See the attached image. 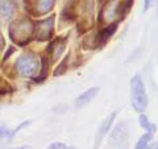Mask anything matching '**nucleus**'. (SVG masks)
<instances>
[{
  "label": "nucleus",
  "instance_id": "obj_1",
  "mask_svg": "<svg viewBox=\"0 0 158 149\" xmlns=\"http://www.w3.org/2000/svg\"><path fill=\"white\" fill-rule=\"evenodd\" d=\"M131 94H132V106L138 112H142L148 107V96L145 86L138 77H135L131 81Z\"/></svg>",
  "mask_w": 158,
  "mask_h": 149
},
{
  "label": "nucleus",
  "instance_id": "obj_2",
  "mask_svg": "<svg viewBox=\"0 0 158 149\" xmlns=\"http://www.w3.org/2000/svg\"><path fill=\"white\" fill-rule=\"evenodd\" d=\"M40 61L33 54H24L16 61V69L23 77H33L40 70Z\"/></svg>",
  "mask_w": 158,
  "mask_h": 149
},
{
  "label": "nucleus",
  "instance_id": "obj_3",
  "mask_svg": "<svg viewBox=\"0 0 158 149\" xmlns=\"http://www.w3.org/2000/svg\"><path fill=\"white\" fill-rule=\"evenodd\" d=\"M11 37L15 42L24 45L25 42L29 41V38L33 34V25L28 20H23V21H17L16 24H12L11 29H9Z\"/></svg>",
  "mask_w": 158,
  "mask_h": 149
},
{
  "label": "nucleus",
  "instance_id": "obj_4",
  "mask_svg": "<svg viewBox=\"0 0 158 149\" xmlns=\"http://www.w3.org/2000/svg\"><path fill=\"white\" fill-rule=\"evenodd\" d=\"M53 17H50L49 20H44V21L37 23L36 25L33 27V33H36L37 40H48L50 37L52 31H53Z\"/></svg>",
  "mask_w": 158,
  "mask_h": 149
},
{
  "label": "nucleus",
  "instance_id": "obj_5",
  "mask_svg": "<svg viewBox=\"0 0 158 149\" xmlns=\"http://www.w3.org/2000/svg\"><path fill=\"white\" fill-rule=\"evenodd\" d=\"M99 92V88L98 87H91L88 88V90H86L83 94H81V95L78 96V99L75 100V106L77 107H85L86 104H88L90 102H92L94 99H95V96L98 95Z\"/></svg>",
  "mask_w": 158,
  "mask_h": 149
},
{
  "label": "nucleus",
  "instance_id": "obj_6",
  "mask_svg": "<svg viewBox=\"0 0 158 149\" xmlns=\"http://www.w3.org/2000/svg\"><path fill=\"white\" fill-rule=\"evenodd\" d=\"M15 12V4L12 0H0V16L3 20H8L12 17Z\"/></svg>",
  "mask_w": 158,
  "mask_h": 149
},
{
  "label": "nucleus",
  "instance_id": "obj_7",
  "mask_svg": "<svg viewBox=\"0 0 158 149\" xmlns=\"http://www.w3.org/2000/svg\"><path fill=\"white\" fill-rule=\"evenodd\" d=\"M63 49H65V41H63L62 38L56 40V41L52 44V46H50V50H52V54H53V59H57L59 56H61Z\"/></svg>",
  "mask_w": 158,
  "mask_h": 149
},
{
  "label": "nucleus",
  "instance_id": "obj_8",
  "mask_svg": "<svg viewBox=\"0 0 158 149\" xmlns=\"http://www.w3.org/2000/svg\"><path fill=\"white\" fill-rule=\"evenodd\" d=\"M115 116H116V112H112L111 115L100 124V127H99V133H100V135H104V133H107L108 131H110L112 123H113V120H115Z\"/></svg>",
  "mask_w": 158,
  "mask_h": 149
},
{
  "label": "nucleus",
  "instance_id": "obj_9",
  "mask_svg": "<svg viewBox=\"0 0 158 149\" xmlns=\"http://www.w3.org/2000/svg\"><path fill=\"white\" fill-rule=\"evenodd\" d=\"M56 0H38V4H37V9L40 13H46L49 12L50 9L53 8Z\"/></svg>",
  "mask_w": 158,
  "mask_h": 149
},
{
  "label": "nucleus",
  "instance_id": "obj_10",
  "mask_svg": "<svg viewBox=\"0 0 158 149\" xmlns=\"http://www.w3.org/2000/svg\"><path fill=\"white\" fill-rule=\"evenodd\" d=\"M116 28H117V25L116 24H112V25H110V27H107L104 31H102L100 32V34H99V40H100V42H106L108 38H110L112 34H113V32L116 31Z\"/></svg>",
  "mask_w": 158,
  "mask_h": 149
},
{
  "label": "nucleus",
  "instance_id": "obj_11",
  "mask_svg": "<svg viewBox=\"0 0 158 149\" xmlns=\"http://www.w3.org/2000/svg\"><path fill=\"white\" fill-rule=\"evenodd\" d=\"M140 124L142 126V128H145V130L149 131V133L156 132V126H153V124L149 120H148V117L145 115H141L140 116Z\"/></svg>",
  "mask_w": 158,
  "mask_h": 149
},
{
  "label": "nucleus",
  "instance_id": "obj_12",
  "mask_svg": "<svg viewBox=\"0 0 158 149\" xmlns=\"http://www.w3.org/2000/svg\"><path fill=\"white\" fill-rule=\"evenodd\" d=\"M150 137H152V133H146V135H144L140 140H138V143L136 144L135 149H146L148 148V143L150 141Z\"/></svg>",
  "mask_w": 158,
  "mask_h": 149
},
{
  "label": "nucleus",
  "instance_id": "obj_13",
  "mask_svg": "<svg viewBox=\"0 0 158 149\" xmlns=\"http://www.w3.org/2000/svg\"><path fill=\"white\" fill-rule=\"evenodd\" d=\"M3 138H8V140H11V131H9L8 128H4V127L0 128V141H2Z\"/></svg>",
  "mask_w": 158,
  "mask_h": 149
},
{
  "label": "nucleus",
  "instance_id": "obj_14",
  "mask_svg": "<svg viewBox=\"0 0 158 149\" xmlns=\"http://www.w3.org/2000/svg\"><path fill=\"white\" fill-rule=\"evenodd\" d=\"M48 149H69L67 148V145H65L63 143H53V144H50V145L48 147Z\"/></svg>",
  "mask_w": 158,
  "mask_h": 149
},
{
  "label": "nucleus",
  "instance_id": "obj_15",
  "mask_svg": "<svg viewBox=\"0 0 158 149\" xmlns=\"http://www.w3.org/2000/svg\"><path fill=\"white\" fill-rule=\"evenodd\" d=\"M152 3H153V0H145V9L149 8L152 6Z\"/></svg>",
  "mask_w": 158,
  "mask_h": 149
},
{
  "label": "nucleus",
  "instance_id": "obj_16",
  "mask_svg": "<svg viewBox=\"0 0 158 149\" xmlns=\"http://www.w3.org/2000/svg\"><path fill=\"white\" fill-rule=\"evenodd\" d=\"M15 149H33L32 147H28V145H24V147H20V148H15Z\"/></svg>",
  "mask_w": 158,
  "mask_h": 149
},
{
  "label": "nucleus",
  "instance_id": "obj_17",
  "mask_svg": "<svg viewBox=\"0 0 158 149\" xmlns=\"http://www.w3.org/2000/svg\"><path fill=\"white\" fill-rule=\"evenodd\" d=\"M157 147H158V145H157V143H154L153 145H150L149 148H146V149H157Z\"/></svg>",
  "mask_w": 158,
  "mask_h": 149
}]
</instances>
